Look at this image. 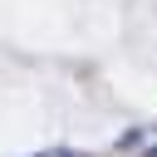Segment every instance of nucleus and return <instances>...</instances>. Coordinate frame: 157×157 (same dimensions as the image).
Here are the masks:
<instances>
[{"mask_svg": "<svg viewBox=\"0 0 157 157\" xmlns=\"http://www.w3.org/2000/svg\"><path fill=\"white\" fill-rule=\"evenodd\" d=\"M152 157H157V147H152Z\"/></svg>", "mask_w": 157, "mask_h": 157, "instance_id": "nucleus-1", "label": "nucleus"}]
</instances>
